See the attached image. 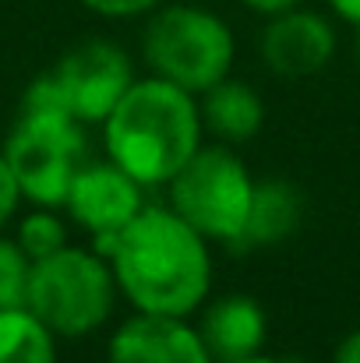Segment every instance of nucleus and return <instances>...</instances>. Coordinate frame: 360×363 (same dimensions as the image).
Masks as SVG:
<instances>
[{"label":"nucleus","mask_w":360,"mask_h":363,"mask_svg":"<svg viewBox=\"0 0 360 363\" xmlns=\"http://www.w3.org/2000/svg\"><path fill=\"white\" fill-rule=\"evenodd\" d=\"M107 261L117 289L145 314L187 318L212 289L209 240L170 205H145L117 233Z\"/></svg>","instance_id":"1"},{"label":"nucleus","mask_w":360,"mask_h":363,"mask_svg":"<svg viewBox=\"0 0 360 363\" xmlns=\"http://www.w3.org/2000/svg\"><path fill=\"white\" fill-rule=\"evenodd\" d=\"M202 110L180 85L148 74L134 78L114 113L103 121L107 159L141 187H163L202 148Z\"/></svg>","instance_id":"2"},{"label":"nucleus","mask_w":360,"mask_h":363,"mask_svg":"<svg viewBox=\"0 0 360 363\" xmlns=\"http://www.w3.org/2000/svg\"><path fill=\"white\" fill-rule=\"evenodd\" d=\"M117 293L110 261L92 247L67 243L57 254L32 261L25 307L57 339H85L110 321Z\"/></svg>","instance_id":"3"},{"label":"nucleus","mask_w":360,"mask_h":363,"mask_svg":"<svg viewBox=\"0 0 360 363\" xmlns=\"http://www.w3.org/2000/svg\"><path fill=\"white\" fill-rule=\"evenodd\" d=\"M141 57L152 74L202 96L230 78L237 43L216 11L198 4H170L152 11L141 35Z\"/></svg>","instance_id":"4"},{"label":"nucleus","mask_w":360,"mask_h":363,"mask_svg":"<svg viewBox=\"0 0 360 363\" xmlns=\"http://www.w3.org/2000/svg\"><path fill=\"white\" fill-rule=\"evenodd\" d=\"M170 208L209 243L234 247L247 223L254 177L230 145H202L166 184Z\"/></svg>","instance_id":"5"},{"label":"nucleus","mask_w":360,"mask_h":363,"mask_svg":"<svg viewBox=\"0 0 360 363\" xmlns=\"http://www.w3.org/2000/svg\"><path fill=\"white\" fill-rule=\"evenodd\" d=\"M85 123L64 110L21 106L18 123L4 141L21 198L43 208H64L75 173L85 166Z\"/></svg>","instance_id":"6"},{"label":"nucleus","mask_w":360,"mask_h":363,"mask_svg":"<svg viewBox=\"0 0 360 363\" xmlns=\"http://www.w3.org/2000/svg\"><path fill=\"white\" fill-rule=\"evenodd\" d=\"M131 57L117 43L85 39L25 89L21 106H50L71 113L78 123H103L120 96L131 89Z\"/></svg>","instance_id":"7"},{"label":"nucleus","mask_w":360,"mask_h":363,"mask_svg":"<svg viewBox=\"0 0 360 363\" xmlns=\"http://www.w3.org/2000/svg\"><path fill=\"white\" fill-rule=\"evenodd\" d=\"M145 208V187L124 173L117 162H85L64 198V212L78 230L92 237V250L103 257L117 240V233Z\"/></svg>","instance_id":"8"},{"label":"nucleus","mask_w":360,"mask_h":363,"mask_svg":"<svg viewBox=\"0 0 360 363\" xmlns=\"http://www.w3.org/2000/svg\"><path fill=\"white\" fill-rule=\"evenodd\" d=\"M261 64L286 78H311L336 57V28L325 14L307 7H290L283 14H272L258 39Z\"/></svg>","instance_id":"9"},{"label":"nucleus","mask_w":360,"mask_h":363,"mask_svg":"<svg viewBox=\"0 0 360 363\" xmlns=\"http://www.w3.org/2000/svg\"><path fill=\"white\" fill-rule=\"evenodd\" d=\"M107 363H216L209 357L198 325L177 314L138 311L110 335Z\"/></svg>","instance_id":"10"},{"label":"nucleus","mask_w":360,"mask_h":363,"mask_svg":"<svg viewBox=\"0 0 360 363\" xmlns=\"http://www.w3.org/2000/svg\"><path fill=\"white\" fill-rule=\"evenodd\" d=\"M198 335L216 363L244 360V357H254L265 350L268 318L254 296L227 293V296H216L212 303H205Z\"/></svg>","instance_id":"11"},{"label":"nucleus","mask_w":360,"mask_h":363,"mask_svg":"<svg viewBox=\"0 0 360 363\" xmlns=\"http://www.w3.org/2000/svg\"><path fill=\"white\" fill-rule=\"evenodd\" d=\"M300 223H304V194L297 191V184H290V180H283V177L254 180L247 223H244L240 240L234 243V247H237V250L276 247V243L290 240Z\"/></svg>","instance_id":"12"},{"label":"nucleus","mask_w":360,"mask_h":363,"mask_svg":"<svg viewBox=\"0 0 360 363\" xmlns=\"http://www.w3.org/2000/svg\"><path fill=\"white\" fill-rule=\"evenodd\" d=\"M202 127L212 130L223 145H244L251 141L265 123V103L261 96L234 78H223L209 92H202Z\"/></svg>","instance_id":"13"},{"label":"nucleus","mask_w":360,"mask_h":363,"mask_svg":"<svg viewBox=\"0 0 360 363\" xmlns=\"http://www.w3.org/2000/svg\"><path fill=\"white\" fill-rule=\"evenodd\" d=\"M0 363H57V335L28 307H4Z\"/></svg>","instance_id":"14"},{"label":"nucleus","mask_w":360,"mask_h":363,"mask_svg":"<svg viewBox=\"0 0 360 363\" xmlns=\"http://www.w3.org/2000/svg\"><path fill=\"white\" fill-rule=\"evenodd\" d=\"M14 240L28 254V261H39V257H50V254H57L60 247H67V226H64V219L57 216V208L36 205V208L18 223Z\"/></svg>","instance_id":"15"},{"label":"nucleus","mask_w":360,"mask_h":363,"mask_svg":"<svg viewBox=\"0 0 360 363\" xmlns=\"http://www.w3.org/2000/svg\"><path fill=\"white\" fill-rule=\"evenodd\" d=\"M28 275H32L28 254L18 247V240L0 237V311L4 307H25Z\"/></svg>","instance_id":"16"},{"label":"nucleus","mask_w":360,"mask_h":363,"mask_svg":"<svg viewBox=\"0 0 360 363\" xmlns=\"http://www.w3.org/2000/svg\"><path fill=\"white\" fill-rule=\"evenodd\" d=\"M82 7L103 14V18H134V14H148L156 11L163 0H78Z\"/></svg>","instance_id":"17"},{"label":"nucleus","mask_w":360,"mask_h":363,"mask_svg":"<svg viewBox=\"0 0 360 363\" xmlns=\"http://www.w3.org/2000/svg\"><path fill=\"white\" fill-rule=\"evenodd\" d=\"M18 205H21V187H18L14 169H11L4 148H0V230L11 223V216L18 212Z\"/></svg>","instance_id":"18"},{"label":"nucleus","mask_w":360,"mask_h":363,"mask_svg":"<svg viewBox=\"0 0 360 363\" xmlns=\"http://www.w3.org/2000/svg\"><path fill=\"white\" fill-rule=\"evenodd\" d=\"M247 11H254V14H265V18H272V14H283V11H290V7H300L304 0H240Z\"/></svg>","instance_id":"19"},{"label":"nucleus","mask_w":360,"mask_h":363,"mask_svg":"<svg viewBox=\"0 0 360 363\" xmlns=\"http://www.w3.org/2000/svg\"><path fill=\"white\" fill-rule=\"evenodd\" d=\"M332 363H360V328L357 332H350L339 346H336V357Z\"/></svg>","instance_id":"20"},{"label":"nucleus","mask_w":360,"mask_h":363,"mask_svg":"<svg viewBox=\"0 0 360 363\" xmlns=\"http://www.w3.org/2000/svg\"><path fill=\"white\" fill-rule=\"evenodd\" d=\"M329 7H332L336 18H343L347 25L360 28V0H329Z\"/></svg>","instance_id":"21"},{"label":"nucleus","mask_w":360,"mask_h":363,"mask_svg":"<svg viewBox=\"0 0 360 363\" xmlns=\"http://www.w3.org/2000/svg\"><path fill=\"white\" fill-rule=\"evenodd\" d=\"M227 363H283L276 357H265V353H254V357H244V360H227Z\"/></svg>","instance_id":"22"},{"label":"nucleus","mask_w":360,"mask_h":363,"mask_svg":"<svg viewBox=\"0 0 360 363\" xmlns=\"http://www.w3.org/2000/svg\"><path fill=\"white\" fill-rule=\"evenodd\" d=\"M357 60H360V28H357Z\"/></svg>","instance_id":"23"}]
</instances>
